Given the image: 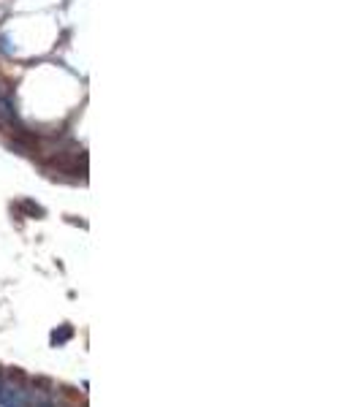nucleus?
Returning a JSON list of instances; mask_svg holds the SVG:
<instances>
[{"instance_id": "nucleus-1", "label": "nucleus", "mask_w": 361, "mask_h": 407, "mask_svg": "<svg viewBox=\"0 0 361 407\" xmlns=\"http://www.w3.org/2000/svg\"><path fill=\"white\" fill-rule=\"evenodd\" d=\"M71 337H74V328L71 326H63L60 331H52V345H65Z\"/></svg>"}, {"instance_id": "nucleus-2", "label": "nucleus", "mask_w": 361, "mask_h": 407, "mask_svg": "<svg viewBox=\"0 0 361 407\" xmlns=\"http://www.w3.org/2000/svg\"><path fill=\"white\" fill-rule=\"evenodd\" d=\"M36 407H55V405H52L49 399H41V402H39V405H36Z\"/></svg>"}]
</instances>
